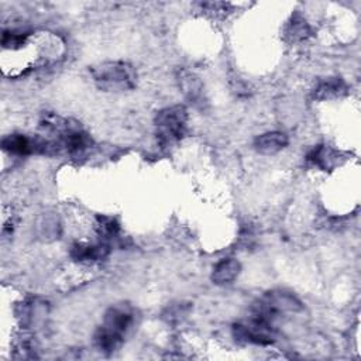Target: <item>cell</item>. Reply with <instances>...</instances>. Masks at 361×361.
Masks as SVG:
<instances>
[{
    "label": "cell",
    "instance_id": "6da1fadb",
    "mask_svg": "<svg viewBox=\"0 0 361 361\" xmlns=\"http://www.w3.org/2000/svg\"><path fill=\"white\" fill-rule=\"evenodd\" d=\"M133 323V312L127 305L112 307L103 318L102 326L96 330L94 341L101 353L112 354L124 341V336Z\"/></svg>",
    "mask_w": 361,
    "mask_h": 361
},
{
    "label": "cell",
    "instance_id": "7a4b0ae2",
    "mask_svg": "<svg viewBox=\"0 0 361 361\" xmlns=\"http://www.w3.org/2000/svg\"><path fill=\"white\" fill-rule=\"evenodd\" d=\"M95 84L108 92H123L135 87V71L127 62H103L92 68Z\"/></svg>",
    "mask_w": 361,
    "mask_h": 361
},
{
    "label": "cell",
    "instance_id": "3957f363",
    "mask_svg": "<svg viewBox=\"0 0 361 361\" xmlns=\"http://www.w3.org/2000/svg\"><path fill=\"white\" fill-rule=\"evenodd\" d=\"M154 123L160 146L164 149L171 147L186 133L188 110L182 105L165 108L159 112Z\"/></svg>",
    "mask_w": 361,
    "mask_h": 361
},
{
    "label": "cell",
    "instance_id": "277c9868",
    "mask_svg": "<svg viewBox=\"0 0 361 361\" xmlns=\"http://www.w3.org/2000/svg\"><path fill=\"white\" fill-rule=\"evenodd\" d=\"M233 336L240 343L268 346L274 343L275 326L258 316L250 315L247 321L233 326Z\"/></svg>",
    "mask_w": 361,
    "mask_h": 361
},
{
    "label": "cell",
    "instance_id": "5b68a950",
    "mask_svg": "<svg viewBox=\"0 0 361 361\" xmlns=\"http://www.w3.org/2000/svg\"><path fill=\"white\" fill-rule=\"evenodd\" d=\"M109 254V246L101 244H82L77 243L71 249V257L78 263H95L106 258Z\"/></svg>",
    "mask_w": 361,
    "mask_h": 361
},
{
    "label": "cell",
    "instance_id": "8992f818",
    "mask_svg": "<svg viewBox=\"0 0 361 361\" xmlns=\"http://www.w3.org/2000/svg\"><path fill=\"white\" fill-rule=\"evenodd\" d=\"M288 146V137L281 131H271L258 135L254 140V149L260 154L271 156L275 153H279Z\"/></svg>",
    "mask_w": 361,
    "mask_h": 361
},
{
    "label": "cell",
    "instance_id": "52a82bcc",
    "mask_svg": "<svg viewBox=\"0 0 361 361\" xmlns=\"http://www.w3.org/2000/svg\"><path fill=\"white\" fill-rule=\"evenodd\" d=\"M2 147L6 153L13 156H30L37 154L36 137L29 138L23 134H10L2 140Z\"/></svg>",
    "mask_w": 361,
    "mask_h": 361
},
{
    "label": "cell",
    "instance_id": "ba28073f",
    "mask_svg": "<svg viewBox=\"0 0 361 361\" xmlns=\"http://www.w3.org/2000/svg\"><path fill=\"white\" fill-rule=\"evenodd\" d=\"M242 271V265L235 258H223L214 265L212 272V281L216 285H226L233 282Z\"/></svg>",
    "mask_w": 361,
    "mask_h": 361
},
{
    "label": "cell",
    "instance_id": "9c48e42d",
    "mask_svg": "<svg viewBox=\"0 0 361 361\" xmlns=\"http://www.w3.org/2000/svg\"><path fill=\"white\" fill-rule=\"evenodd\" d=\"M337 157H339V154L334 150H332L330 147H327V146H318L315 150H312L309 153L308 161L312 163L314 165L319 167L321 170L327 171V170L333 168V165L337 161Z\"/></svg>",
    "mask_w": 361,
    "mask_h": 361
},
{
    "label": "cell",
    "instance_id": "30bf717a",
    "mask_svg": "<svg viewBox=\"0 0 361 361\" xmlns=\"http://www.w3.org/2000/svg\"><path fill=\"white\" fill-rule=\"evenodd\" d=\"M346 91H347V87H346L344 81H341L340 78H333V80H327V81L319 84V87L315 89V98L316 99H330V98L340 96Z\"/></svg>",
    "mask_w": 361,
    "mask_h": 361
},
{
    "label": "cell",
    "instance_id": "8fae6325",
    "mask_svg": "<svg viewBox=\"0 0 361 361\" xmlns=\"http://www.w3.org/2000/svg\"><path fill=\"white\" fill-rule=\"evenodd\" d=\"M98 233H99L101 239L103 237V240L113 239L119 233V223L112 218H101V216H99V218H98Z\"/></svg>",
    "mask_w": 361,
    "mask_h": 361
},
{
    "label": "cell",
    "instance_id": "7c38bea8",
    "mask_svg": "<svg viewBox=\"0 0 361 361\" xmlns=\"http://www.w3.org/2000/svg\"><path fill=\"white\" fill-rule=\"evenodd\" d=\"M290 34L293 36L294 40H304V38H307L308 34H309V27H308L307 22H304L302 19L300 22L297 19H294V22L291 24Z\"/></svg>",
    "mask_w": 361,
    "mask_h": 361
}]
</instances>
